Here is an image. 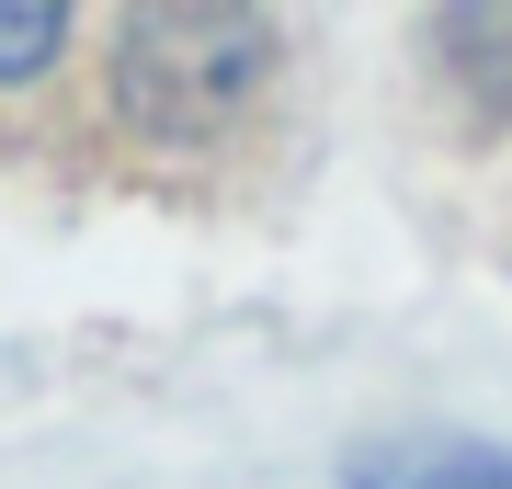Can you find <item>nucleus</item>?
<instances>
[{
	"mask_svg": "<svg viewBox=\"0 0 512 489\" xmlns=\"http://www.w3.org/2000/svg\"><path fill=\"white\" fill-rule=\"evenodd\" d=\"M353 489H512V444L478 433H410V444H365Z\"/></svg>",
	"mask_w": 512,
	"mask_h": 489,
	"instance_id": "f03ea898",
	"label": "nucleus"
},
{
	"mask_svg": "<svg viewBox=\"0 0 512 489\" xmlns=\"http://www.w3.org/2000/svg\"><path fill=\"white\" fill-rule=\"evenodd\" d=\"M444 80L478 114H512V0H456L444 12Z\"/></svg>",
	"mask_w": 512,
	"mask_h": 489,
	"instance_id": "7ed1b4c3",
	"label": "nucleus"
},
{
	"mask_svg": "<svg viewBox=\"0 0 512 489\" xmlns=\"http://www.w3.org/2000/svg\"><path fill=\"white\" fill-rule=\"evenodd\" d=\"M69 46V0H0V80H35Z\"/></svg>",
	"mask_w": 512,
	"mask_h": 489,
	"instance_id": "20e7f679",
	"label": "nucleus"
},
{
	"mask_svg": "<svg viewBox=\"0 0 512 489\" xmlns=\"http://www.w3.org/2000/svg\"><path fill=\"white\" fill-rule=\"evenodd\" d=\"M274 80V23L251 0H137L114 35V103L148 137H217Z\"/></svg>",
	"mask_w": 512,
	"mask_h": 489,
	"instance_id": "f257e3e1",
	"label": "nucleus"
}]
</instances>
